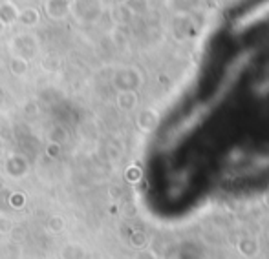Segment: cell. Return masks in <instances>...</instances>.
<instances>
[{
	"label": "cell",
	"mask_w": 269,
	"mask_h": 259,
	"mask_svg": "<svg viewBox=\"0 0 269 259\" xmlns=\"http://www.w3.org/2000/svg\"><path fill=\"white\" fill-rule=\"evenodd\" d=\"M21 20L24 22V24L33 26V24H37V20H39V15H37V11H35V10H26L24 13L21 15Z\"/></svg>",
	"instance_id": "6da1fadb"
}]
</instances>
